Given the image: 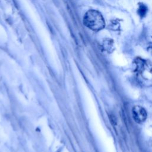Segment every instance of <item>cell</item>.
I'll use <instances>...</instances> for the list:
<instances>
[{
    "label": "cell",
    "mask_w": 152,
    "mask_h": 152,
    "mask_svg": "<svg viewBox=\"0 0 152 152\" xmlns=\"http://www.w3.org/2000/svg\"><path fill=\"white\" fill-rule=\"evenodd\" d=\"M110 120L111 121V122L113 124V125H115L116 123V121L115 119V116L113 115H111L110 116Z\"/></svg>",
    "instance_id": "4"
},
{
    "label": "cell",
    "mask_w": 152,
    "mask_h": 152,
    "mask_svg": "<svg viewBox=\"0 0 152 152\" xmlns=\"http://www.w3.org/2000/svg\"><path fill=\"white\" fill-rule=\"evenodd\" d=\"M137 12H138V14L141 17H145L147 12V7L143 4H140L139 5V7L137 10Z\"/></svg>",
    "instance_id": "3"
},
{
    "label": "cell",
    "mask_w": 152,
    "mask_h": 152,
    "mask_svg": "<svg viewBox=\"0 0 152 152\" xmlns=\"http://www.w3.org/2000/svg\"><path fill=\"white\" fill-rule=\"evenodd\" d=\"M84 24L94 31H99L104 27L105 23L102 14L94 10H88L83 17Z\"/></svg>",
    "instance_id": "1"
},
{
    "label": "cell",
    "mask_w": 152,
    "mask_h": 152,
    "mask_svg": "<svg viewBox=\"0 0 152 152\" xmlns=\"http://www.w3.org/2000/svg\"><path fill=\"white\" fill-rule=\"evenodd\" d=\"M132 115L134 120L138 123L144 122L147 118L145 110L140 106H134L132 109Z\"/></svg>",
    "instance_id": "2"
}]
</instances>
